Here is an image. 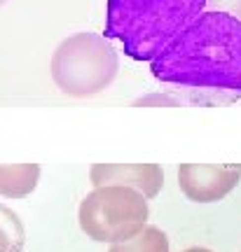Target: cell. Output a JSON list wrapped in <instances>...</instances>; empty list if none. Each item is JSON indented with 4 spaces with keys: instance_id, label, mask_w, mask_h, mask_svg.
I'll use <instances>...</instances> for the list:
<instances>
[{
    "instance_id": "6da1fadb",
    "label": "cell",
    "mask_w": 241,
    "mask_h": 252,
    "mask_svg": "<svg viewBox=\"0 0 241 252\" xmlns=\"http://www.w3.org/2000/svg\"><path fill=\"white\" fill-rule=\"evenodd\" d=\"M150 72L183 105L241 100V21L204 9L152 59Z\"/></svg>"
},
{
    "instance_id": "7a4b0ae2",
    "label": "cell",
    "mask_w": 241,
    "mask_h": 252,
    "mask_svg": "<svg viewBox=\"0 0 241 252\" xmlns=\"http://www.w3.org/2000/svg\"><path fill=\"white\" fill-rule=\"evenodd\" d=\"M206 9V0H108L103 37L134 61L150 63Z\"/></svg>"
},
{
    "instance_id": "3957f363",
    "label": "cell",
    "mask_w": 241,
    "mask_h": 252,
    "mask_svg": "<svg viewBox=\"0 0 241 252\" xmlns=\"http://www.w3.org/2000/svg\"><path fill=\"white\" fill-rule=\"evenodd\" d=\"M117 70V49L108 37L91 31H82L61 40L49 61L56 89L71 98H91L106 91L115 82Z\"/></svg>"
},
{
    "instance_id": "277c9868",
    "label": "cell",
    "mask_w": 241,
    "mask_h": 252,
    "mask_svg": "<svg viewBox=\"0 0 241 252\" xmlns=\"http://www.w3.org/2000/svg\"><path fill=\"white\" fill-rule=\"evenodd\" d=\"M150 217L148 198L131 187L106 185L94 187L78 210L82 234L96 243H124L134 238Z\"/></svg>"
},
{
    "instance_id": "5b68a950",
    "label": "cell",
    "mask_w": 241,
    "mask_h": 252,
    "mask_svg": "<svg viewBox=\"0 0 241 252\" xmlns=\"http://www.w3.org/2000/svg\"><path fill=\"white\" fill-rule=\"evenodd\" d=\"M241 180V166L215 163H180L178 187L195 203L223 201Z\"/></svg>"
},
{
    "instance_id": "8992f818",
    "label": "cell",
    "mask_w": 241,
    "mask_h": 252,
    "mask_svg": "<svg viewBox=\"0 0 241 252\" xmlns=\"http://www.w3.org/2000/svg\"><path fill=\"white\" fill-rule=\"evenodd\" d=\"M89 180L94 187H106V185L131 187L150 201L164 187V171L160 163H94Z\"/></svg>"
},
{
    "instance_id": "52a82bcc",
    "label": "cell",
    "mask_w": 241,
    "mask_h": 252,
    "mask_svg": "<svg viewBox=\"0 0 241 252\" xmlns=\"http://www.w3.org/2000/svg\"><path fill=\"white\" fill-rule=\"evenodd\" d=\"M40 163H0V196L26 198L36 191L40 182Z\"/></svg>"
},
{
    "instance_id": "ba28073f",
    "label": "cell",
    "mask_w": 241,
    "mask_h": 252,
    "mask_svg": "<svg viewBox=\"0 0 241 252\" xmlns=\"http://www.w3.org/2000/svg\"><path fill=\"white\" fill-rule=\"evenodd\" d=\"M108 252H169V238L160 226L145 224L134 238L110 245Z\"/></svg>"
},
{
    "instance_id": "9c48e42d",
    "label": "cell",
    "mask_w": 241,
    "mask_h": 252,
    "mask_svg": "<svg viewBox=\"0 0 241 252\" xmlns=\"http://www.w3.org/2000/svg\"><path fill=\"white\" fill-rule=\"evenodd\" d=\"M26 245V229L21 217L0 203V252H21Z\"/></svg>"
},
{
    "instance_id": "30bf717a",
    "label": "cell",
    "mask_w": 241,
    "mask_h": 252,
    "mask_svg": "<svg viewBox=\"0 0 241 252\" xmlns=\"http://www.w3.org/2000/svg\"><path fill=\"white\" fill-rule=\"evenodd\" d=\"M134 108H183V103L164 91V94H148L143 98L134 100Z\"/></svg>"
},
{
    "instance_id": "8fae6325",
    "label": "cell",
    "mask_w": 241,
    "mask_h": 252,
    "mask_svg": "<svg viewBox=\"0 0 241 252\" xmlns=\"http://www.w3.org/2000/svg\"><path fill=\"white\" fill-rule=\"evenodd\" d=\"M206 9L225 12L237 21H241V0H206Z\"/></svg>"
},
{
    "instance_id": "7c38bea8",
    "label": "cell",
    "mask_w": 241,
    "mask_h": 252,
    "mask_svg": "<svg viewBox=\"0 0 241 252\" xmlns=\"http://www.w3.org/2000/svg\"><path fill=\"white\" fill-rule=\"evenodd\" d=\"M183 252H213V250H208V248H188V250H183Z\"/></svg>"
},
{
    "instance_id": "4fadbf2b",
    "label": "cell",
    "mask_w": 241,
    "mask_h": 252,
    "mask_svg": "<svg viewBox=\"0 0 241 252\" xmlns=\"http://www.w3.org/2000/svg\"><path fill=\"white\" fill-rule=\"evenodd\" d=\"M5 2H7V0H0V5H5Z\"/></svg>"
}]
</instances>
